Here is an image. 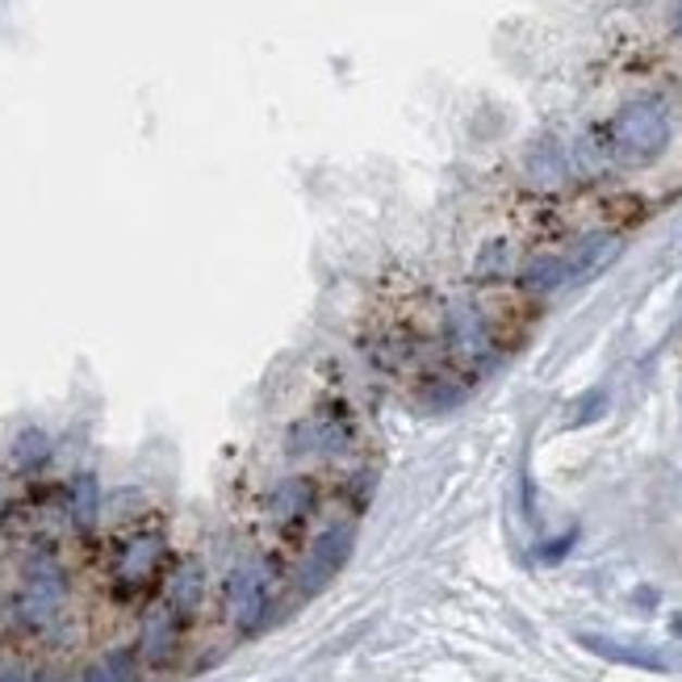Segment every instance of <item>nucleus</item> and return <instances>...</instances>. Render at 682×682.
<instances>
[{
    "label": "nucleus",
    "instance_id": "1",
    "mask_svg": "<svg viewBox=\"0 0 682 682\" xmlns=\"http://www.w3.org/2000/svg\"><path fill=\"white\" fill-rule=\"evenodd\" d=\"M72 603V578L55 545H34L22 561V582L9 599V620L26 636H51Z\"/></svg>",
    "mask_w": 682,
    "mask_h": 682
},
{
    "label": "nucleus",
    "instance_id": "2",
    "mask_svg": "<svg viewBox=\"0 0 682 682\" xmlns=\"http://www.w3.org/2000/svg\"><path fill=\"white\" fill-rule=\"evenodd\" d=\"M172 570V548H168L164 528L156 523H135L117 536L110 557V591L117 603H142L164 586Z\"/></svg>",
    "mask_w": 682,
    "mask_h": 682
},
{
    "label": "nucleus",
    "instance_id": "3",
    "mask_svg": "<svg viewBox=\"0 0 682 682\" xmlns=\"http://www.w3.org/2000/svg\"><path fill=\"white\" fill-rule=\"evenodd\" d=\"M273 566L264 557H239L222 582V607L239 636H256L273 616Z\"/></svg>",
    "mask_w": 682,
    "mask_h": 682
},
{
    "label": "nucleus",
    "instance_id": "4",
    "mask_svg": "<svg viewBox=\"0 0 682 682\" xmlns=\"http://www.w3.org/2000/svg\"><path fill=\"white\" fill-rule=\"evenodd\" d=\"M611 142L632 164H645V160L661 156L666 142H670L666 106L661 101H632V106H624L616 113V122H611Z\"/></svg>",
    "mask_w": 682,
    "mask_h": 682
},
{
    "label": "nucleus",
    "instance_id": "5",
    "mask_svg": "<svg viewBox=\"0 0 682 682\" xmlns=\"http://www.w3.org/2000/svg\"><path fill=\"white\" fill-rule=\"evenodd\" d=\"M185 632H189V624H185V620H176V611H172V607H164L160 599L147 603L142 620H138L135 645H131L135 657H138V670H151V674L168 670V666L181 657Z\"/></svg>",
    "mask_w": 682,
    "mask_h": 682
},
{
    "label": "nucleus",
    "instance_id": "6",
    "mask_svg": "<svg viewBox=\"0 0 682 682\" xmlns=\"http://www.w3.org/2000/svg\"><path fill=\"white\" fill-rule=\"evenodd\" d=\"M352 548H356V523H348V519H344V523H327V528L314 536V545H310V553L301 557V566H298L301 595H319L331 578L348 566Z\"/></svg>",
    "mask_w": 682,
    "mask_h": 682
},
{
    "label": "nucleus",
    "instance_id": "7",
    "mask_svg": "<svg viewBox=\"0 0 682 682\" xmlns=\"http://www.w3.org/2000/svg\"><path fill=\"white\" fill-rule=\"evenodd\" d=\"M319 503H323V486L314 478H306V473H289V478H281L273 491H269L264 511H269V519H273L281 532H298L301 523L314 519Z\"/></svg>",
    "mask_w": 682,
    "mask_h": 682
},
{
    "label": "nucleus",
    "instance_id": "8",
    "mask_svg": "<svg viewBox=\"0 0 682 682\" xmlns=\"http://www.w3.org/2000/svg\"><path fill=\"white\" fill-rule=\"evenodd\" d=\"M206 591H210L206 566L197 557H181V561H172L164 586H160V603L176 611V620L193 624L197 611H201V603H206Z\"/></svg>",
    "mask_w": 682,
    "mask_h": 682
},
{
    "label": "nucleus",
    "instance_id": "9",
    "mask_svg": "<svg viewBox=\"0 0 682 682\" xmlns=\"http://www.w3.org/2000/svg\"><path fill=\"white\" fill-rule=\"evenodd\" d=\"M63 511H67V523H72L76 536H92V532L101 528L106 491H101V482H97L92 469H80V473L67 482V491H63Z\"/></svg>",
    "mask_w": 682,
    "mask_h": 682
},
{
    "label": "nucleus",
    "instance_id": "10",
    "mask_svg": "<svg viewBox=\"0 0 682 682\" xmlns=\"http://www.w3.org/2000/svg\"><path fill=\"white\" fill-rule=\"evenodd\" d=\"M9 457H13V469H17V473L34 478V473H42L47 464L55 461V439L47 436V427L26 423V427L13 436V444H9Z\"/></svg>",
    "mask_w": 682,
    "mask_h": 682
},
{
    "label": "nucleus",
    "instance_id": "11",
    "mask_svg": "<svg viewBox=\"0 0 682 682\" xmlns=\"http://www.w3.org/2000/svg\"><path fill=\"white\" fill-rule=\"evenodd\" d=\"M448 335H452V348L457 356L464 360H482V356L491 352V335H486V323L473 314V310H457L452 314V323H448Z\"/></svg>",
    "mask_w": 682,
    "mask_h": 682
},
{
    "label": "nucleus",
    "instance_id": "12",
    "mask_svg": "<svg viewBox=\"0 0 682 682\" xmlns=\"http://www.w3.org/2000/svg\"><path fill=\"white\" fill-rule=\"evenodd\" d=\"M578 645L582 649H591V654L607 657V661H620V666H636V670H666V661L649 649H632V645H616V641H607V636H591V632H582L578 636Z\"/></svg>",
    "mask_w": 682,
    "mask_h": 682
},
{
    "label": "nucleus",
    "instance_id": "13",
    "mask_svg": "<svg viewBox=\"0 0 682 682\" xmlns=\"http://www.w3.org/2000/svg\"><path fill=\"white\" fill-rule=\"evenodd\" d=\"M138 674L142 670H138L135 649H110L101 661H88L76 682H135Z\"/></svg>",
    "mask_w": 682,
    "mask_h": 682
},
{
    "label": "nucleus",
    "instance_id": "14",
    "mask_svg": "<svg viewBox=\"0 0 682 682\" xmlns=\"http://www.w3.org/2000/svg\"><path fill=\"white\" fill-rule=\"evenodd\" d=\"M523 285H528V289H536V294H548V289L566 285V264H561V256H541L536 264H528Z\"/></svg>",
    "mask_w": 682,
    "mask_h": 682
},
{
    "label": "nucleus",
    "instance_id": "15",
    "mask_svg": "<svg viewBox=\"0 0 682 682\" xmlns=\"http://www.w3.org/2000/svg\"><path fill=\"white\" fill-rule=\"evenodd\" d=\"M285 452H289V457H319V439H314V423H310V419H301V423L289 427Z\"/></svg>",
    "mask_w": 682,
    "mask_h": 682
},
{
    "label": "nucleus",
    "instance_id": "16",
    "mask_svg": "<svg viewBox=\"0 0 682 682\" xmlns=\"http://www.w3.org/2000/svg\"><path fill=\"white\" fill-rule=\"evenodd\" d=\"M570 545H573V532H566L561 541H553V545L541 548V557H545V561H561V553H566Z\"/></svg>",
    "mask_w": 682,
    "mask_h": 682
},
{
    "label": "nucleus",
    "instance_id": "17",
    "mask_svg": "<svg viewBox=\"0 0 682 682\" xmlns=\"http://www.w3.org/2000/svg\"><path fill=\"white\" fill-rule=\"evenodd\" d=\"M29 682H76V679H67V674H55V670H38V674H29Z\"/></svg>",
    "mask_w": 682,
    "mask_h": 682
},
{
    "label": "nucleus",
    "instance_id": "18",
    "mask_svg": "<svg viewBox=\"0 0 682 682\" xmlns=\"http://www.w3.org/2000/svg\"><path fill=\"white\" fill-rule=\"evenodd\" d=\"M0 682H29V674H22V670H0Z\"/></svg>",
    "mask_w": 682,
    "mask_h": 682
},
{
    "label": "nucleus",
    "instance_id": "19",
    "mask_svg": "<svg viewBox=\"0 0 682 682\" xmlns=\"http://www.w3.org/2000/svg\"><path fill=\"white\" fill-rule=\"evenodd\" d=\"M679 29H682V4H679Z\"/></svg>",
    "mask_w": 682,
    "mask_h": 682
}]
</instances>
